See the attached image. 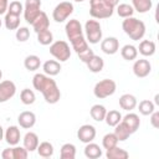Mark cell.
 <instances>
[{
  "label": "cell",
  "mask_w": 159,
  "mask_h": 159,
  "mask_svg": "<svg viewBox=\"0 0 159 159\" xmlns=\"http://www.w3.org/2000/svg\"><path fill=\"white\" fill-rule=\"evenodd\" d=\"M32 86L35 89L42 93L45 101L50 104H55L60 101L61 98V92L55 82L50 76L43 75V73H36L32 78Z\"/></svg>",
  "instance_id": "6da1fadb"
},
{
  "label": "cell",
  "mask_w": 159,
  "mask_h": 159,
  "mask_svg": "<svg viewBox=\"0 0 159 159\" xmlns=\"http://www.w3.org/2000/svg\"><path fill=\"white\" fill-rule=\"evenodd\" d=\"M122 29L133 41H139L145 35V25H144V22L142 20H138V19L133 17V16L125 17L123 20Z\"/></svg>",
  "instance_id": "7a4b0ae2"
},
{
  "label": "cell",
  "mask_w": 159,
  "mask_h": 159,
  "mask_svg": "<svg viewBox=\"0 0 159 159\" xmlns=\"http://www.w3.org/2000/svg\"><path fill=\"white\" fill-rule=\"evenodd\" d=\"M114 9L104 0H89V15L93 19H108L113 15Z\"/></svg>",
  "instance_id": "3957f363"
},
{
  "label": "cell",
  "mask_w": 159,
  "mask_h": 159,
  "mask_svg": "<svg viewBox=\"0 0 159 159\" xmlns=\"http://www.w3.org/2000/svg\"><path fill=\"white\" fill-rule=\"evenodd\" d=\"M50 53L60 62H65L71 57V48L66 41L58 40L50 45Z\"/></svg>",
  "instance_id": "277c9868"
},
{
  "label": "cell",
  "mask_w": 159,
  "mask_h": 159,
  "mask_svg": "<svg viewBox=\"0 0 159 159\" xmlns=\"http://www.w3.org/2000/svg\"><path fill=\"white\" fill-rule=\"evenodd\" d=\"M117 89V84L113 80H109V78H104L99 82L96 83L94 88H93V94L99 98V99H103V98H107L112 94H114Z\"/></svg>",
  "instance_id": "5b68a950"
},
{
  "label": "cell",
  "mask_w": 159,
  "mask_h": 159,
  "mask_svg": "<svg viewBox=\"0 0 159 159\" xmlns=\"http://www.w3.org/2000/svg\"><path fill=\"white\" fill-rule=\"evenodd\" d=\"M86 40L89 43H98L102 40V27L97 20H87L84 24Z\"/></svg>",
  "instance_id": "8992f818"
},
{
  "label": "cell",
  "mask_w": 159,
  "mask_h": 159,
  "mask_svg": "<svg viewBox=\"0 0 159 159\" xmlns=\"http://www.w3.org/2000/svg\"><path fill=\"white\" fill-rule=\"evenodd\" d=\"M73 12V4L70 1H61L52 11V19L56 22H63Z\"/></svg>",
  "instance_id": "52a82bcc"
},
{
  "label": "cell",
  "mask_w": 159,
  "mask_h": 159,
  "mask_svg": "<svg viewBox=\"0 0 159 159\" xmlns=\"http://www.w3.org/2000/svg\"><path fill=\"white\" fill-rule=\"evenodd\" d=\"M41 12V0H26L24 6V17L27 24H32L34 20Z\"/></svg>",
  "instance_id": "ba28073f"
},
{
  "label": "cell",
  "mask_w": 159,
  "mask_h": 159,
  "mask_svg": "<svg viewBox=\"0 0 159 159\" xmlns=\"http://www.w3.org/2000/svg\"><path fill=\"white\" fill-rule=\"evenodd\" d=\"M16 93V86L12 81L5 80L0 82V103L7 102Z\"/></svg>",
  "instance_id": "9c48e42d"
},
{
  "label": "cell",
  "mask_w": 159,
  "mask_h": 159,
  "mask_svg": "<svg viewBox=\"0 0 159 159\" xmlns=\"http://www.w3.org/2000/svg\"><path fill=\"white\" fill-rule=\"evenodd\" d=\"M65 31H66V35H67V37H68L70 41L73 40V39H76V37H78V36H82L83 35L82 25L76 19L68 20V22L65 26Z\"/></svg>",
  "instance_id": "30bf717a"
},
{
  "label": "cell",
  "mask_w": 159,
  "mask_h": 159,
  "mask_svg": "<svg viewBox=\"0 0 159 159\" xmlns=\"http://www.w3.org/2000/svg\"><path fill=\"white\" fill-rule=\"evenodd\" d=\"M152 71V65L148 60L145 58H140L137 60L133 65V72L138 78H144L147 77Z\"/></svg>",
  "instance_id": "8fae6325"
},
{
  "label": "cell",
  "mask_w": 159,
  "mask_h": 159,
  "mask_svg": "<svg viewBox=\"0 0 159 159\" xmlns=\"http://www.w3.org/2000/svg\"><path fill=\"white\" fill-rule=\"evenodd\" d=\"M77 138L82 143H89L96 138V128L91 124H83L77 130Z\"/></svg>",
  "instance_id": "7c38bea8"
},
{
  "label": "cell",
  "mask_w": 159,
  "mask_h": 159,
  "mask_svg": "<svg viewBox=\"0 0 159 159\" xmlns=\"http://www.w3.org/2000/svg\"><path fill=\"white\" fill-rule=\"evenodd\" d=\"M101 50L106 53V55H114L118 52L119 50V41L117 37H106L102 42H101Z\"/></svg>",
  "instance_id": "4fadbf2b"
},
{
  "label": "cell",
  "mask_w": 159,
  "mask_h": 159,
  "mask_svg": "<svg viewBox=\"0 0 159 159\" xmlns=\"http://www.w3.org/2000/svg\"><path fill=\"white\" fill-rule=\"evenodd\" d=\"M17 122L20 124L21 128H25V129H30L35 125L36 123V116L34 112L31 111H24L19 114L17 117Z\"/></svg>",
  "instance_id": "5bb4252c"
},
{
  "label": "cell",
  "mask_w": 159,
  "mask_h": 159,
  "mask_svg": "<svg viewBox=\"0 0 159 159\" xmlns=\"http://www.w3.org/2000/svg\"><path fill=\"white\" fill-rule=\"evenodd\" d=\"M32 27H34V31L37 34V32H41L43 30H47L50 27V20H48V16L46 12L41 11L40 15L34 20V22L31 24Z\"/></svg>",
  "instance_id": "9a60e30c"
},
{
  "label": "cell",
  "mask_w": 159,
  "mask_h": 159,
  "mask_svg": "<svg viewBox=\"0 0 159 159\" xmlns=\"http://www.w3.org/2000/svg\"><path fill=\"white\" fill-rule=\"evenodd\" d=\"M122 122L127 125V128L130 130V133H135L140 125V119L139 116L135 113H128L124 117H122Z\"/></svg>",
  "instance_id": "2e32d148"
},
{
  "label": "cell",
  "mask_w": 159,
  "mask_h": 159,
  "mask_svg": "<svg viewBox=\"0 0 159 159\" xmlns=\"http://www.w3.org/2000/svg\"><path fill=\"white\" fill-rule=\"evenodd\" d=\"M4 137H5V140L7 144L10 145H16L19 142H20V138H21V134H20V129L16 127V125H10L6 132L4 133Z\"/></svg>",
  "instance_id": "e0dca14e"
},
{
  "label": "cell",
  "mask_w": 159,
  "mask_h": 159,
  "mask_svg": "<svg viewBox=\"0 0 159 159\" xmlns=\"http://www.w3.org/2000/svg\"><path fill=\"white\" fill-rule=\"evenodd\" d=\"M119 107L124 111H132L137 107V98L129 93L122 94L119 97Z\"/></svg>",
  "instance_id": "ac0fdd59"
},
{
  "label": "cell",
  "mask_w": 159,
  "mask_h": 159,
  "mask_svg": "<svg viewBox=\"0 0 159 159\" xmlns=\"http://www.w3.org/2000/svg\"><path fill=\"white\" fill-rule=\"evenodd\" d=\"M42 70L45 72V75L52 77V76H56L61 72V65L58 61H55V60H47L43 65H42Z\"/></svg>",
  "instance_id": "d6986e66"
},
{
  "label": "cell",
  "mask_w": 159,
  "mask_h": 159,
  "mask_svg": "<svg viewBox=\"0 0 159 159\" xmlns=\"http://www.w3.org/2000/svg\"><path fill=\"white\" fill-rule=\"evenodd\" d=\"M39 145V137L34 132H27L24 137V147L27 152H34L37 149Z\"/></svg>",
  "instance_id": "ffe728a7"
},
{
  "label": "cell",
  "mask_w": 159,
  "mask_h": 159,
  "mask_svg": "<svg viewBox=\"0 0 159 159\" xmlns=\"http://www.w3.org/2000/svg\"><path fill=\"white\" fill-rule=\"evenodd\" d=\"M137 50L139 51L140 55H143L145 57L153 56L155 53V42L150 41V40H143V41H140L139 47Z\"/></svg>",
  "instance_id": "44dd1931"
},
{
  "label": "cell",
  "mask_w": 159,
  "mask_h": 159,
  "mask_svg": "<svg viewBox=\"0 0 159 159\" xmlns=\"http://www.w3.org/2000/svg\"><path fill=\"white\" fill-rule=\"evenodd\" d=\"M86 65H87V67H88V70H89L91 72L98 73V72H101V71L103 70V67H104V61H103V58H102L101 56L93 55V56L88 60V62H87Z\"/></svg>",
  "instance_id": "7402d4cb"
},
{
  "label": "cell",
  "mask_w": 159,
  "mask_h": 159,
  "mask_svg": "<svg viewBox=\"0 0 159 159\" xmlns=\"http://www.w3.org/2000/svg\"><path fill=\"white\" fill-rule=\"evenodd\" d=\"M84 155L88 158V159H97V158H101L102 157V149L99 148L98 144L96 143H86V147H84Z\"/></svg>",
  "instance_id": "603a6c76"
},
{
  "label": "cell",
  "mask_w": 159,
  "mask_h": 159,
  "mask_svg": "<svg viewBox=\"0 0 159 159\" xmlns=\"http://www.w3.org/2000/svg\"><path fill=\"white\" fill-rule=\"evenodd\" d=\"M114 128H116V129H114V134H116L118 142H124V140H127V139L132 135L130 130L127 128V125H125L122 120H120Z\"/></svg>",
  "instance_id": "cb8c5ba5"
},
{
  "label": "cell",
  "mask_w": 159,
  "mask_h": 159,
  "mask_svg": "<svg viewBox=\"0 0 159 159\" xmlns=\"http://www.w3.org/2000/svg\"><path fill=\"white\" fill-rule=\"evenodd\" d=\"M24 66L27 71H36L41 66V60L36 55H29L24 60Z\"/></svg>",
  "instance_id": "d4e9b609"
},
{
  "label": "cell",
  "mask_w": 159,
  "mask_h": 159,
  "mask_svg": "<svg viewBox=\"0 0 159 159\" xmlns=\"http://www.w3.org/2000/svg\"><path fill=\"white\" fill-rule=\"evenodd\" d=\"M106 113H107V109H106V107L102 106V104H94V106H92L91 109H89V114H91V117H92L96 122H102V120H104Z\"/></svg>",
  "instance_id": "484cf974"
},
{
  "label": "cell",
  "mask_w": 159,
  "mask_h": 159,
  "mask_svg": "<svg viewBox=\"0 0 159 159\" xmlns=\"http://www.w3.org/2000/svg\"><path fill=\"white\" fill-rule=\"evenodd\" d=\"M106 157L108 159H127L129 157V153L119 147H113L111 149H107V153H106Z\"/></svg>",
  "instance_id": "4316f807"
},
{
  "label": "cell",
  "mask_w": 159,
  "mask_h": 159,
  "mask_svg": "<svg viewBox=\"0 0 159 159\" xmlns=\"http://www.w3.org/2000/svg\"><path fill=\"white\" fill-rule=\"evenodd\" d=\"M70 42H71V45H72V48L76 51V53H81V52L86 51L87 48H89L88 42H87V40L84 39L83 35H82V36H78V37H76V39H73V40H71Z\"/></svg>",
  "instance_id": "83f0119b"
},
{
  "label": "cell",
  "mask_w": 159,
  "mask_h": 159,
  "mask_svg": "<svg viewBox=\"0 0 159 159\" xmlns=\"http://www.w3.org/2000/svg\"><path fill=\"white\" fill-rule=\"evenodd\" d=\"M132 6H133L134 11L144 14L152 9L153 2H152V0H132Z\"/></svg>",
  "instance_id": "f1b7e54d"
},
{
  "label": "cell",
  "mask_w": 159,
  "mask_h": 159,
  "mask_svg": "<svg viewBox=\"0 0 159 159\" xmlns=\"http://www.w3.org/2000/svg\"><path fill=\"white\" fill-rule=\"evenodd\" d=\"M120 55L124 60L127 61H133L137 58L138 56V50L135 46L133 45H124L122 48H120Z\"/></svg>",
  "instance_id": "f546056e"
},
{
  "label": "cell",
  "mask_w": 159,
  "mask_h": 159,
  "mask_svg": "<svg viewBox=\"0 0 159 159\" xmlns=\"http://www.w3.org/2000/svg\"><path fill=\"white\" fill-rule=\"evenodd\" d=\"M4 22H5V27L7 30H17L19 26H20V16L10 14V12H6Z\"/></svg>",
  "instance_id": "4dcf8cb0"
},
{
  "label": "cell",
  "mask_w": 159,
  "mask_h": 159,
  "mask_svg": "<svg viewBox=\"0 0 159 159\" xmlns=\"http://www.w3.org/2000/svg\"><path fill=\"white\" fill-rule=\"evenodd\" d=\"M37 153L42 158H50L53 155V145L50 142H42L37 145Z\"/></svg>",
  "instance_id": "1f68e13d"
},
{
  "label": "cell",
  "mask_w": 159,
  "mask_h": 159,
  "mask_svg": "<svg viewBox=\"0 0 159 159\" xmlns=\"http://www.w3.org/2000/svg\"><path fill=\"white\" fill-rule=\"evenodd\" d=\"M60 157L62 159H75L76 157V147L72 143H66L61 147Z\"/></svg>",
  "instance_id": "d6a6232c"
},
{
  "label": "cell",
  "mask_w": 159,
  "mask_h": 159,
  "mask_svg": "<svg viewBox=\"0 0 159 159\" xmlns=\"http://www.w3.org/2000/svg\"><path fill=\"white\" fill-rule=\"evenodd\" d=\"M104 120H106V123H107L109 127H116V125L122 120V114H120L118 111L112 109V111H109V112L106 113Z\"/></svg>",
  "instance_id": "836d02e7"
},
{
  "label": "cell",
  "mask_w": 159,
  "mask_h": 159,
  "mask_svg": "<svg viewBox=\"0 0 159 159\" xmlns=\"http://www.w3.org/2000/svg\"><path fill=\"white\" fill-rule=\"evenodd\" d=\"M138 109H139V113L140 114H143V116H150L155 111V104L152 101H149V99H143V101L139 102Z\"/></svg>",
  "instance_id": "e575fe53"
},
{
  "label": "cell",
  "mask_w": 159,
  "mask_h": 159,
  "mask_svg": "<svg viewBox=\"0 0 159 159\" xmlns=\"http://www.w3.org/2000/svg\"><path fill=\"white\" fill-rule=\"evenodd\" d=\"M116 7H117V14H118V16H120V17H123V19L130 17V16H133V14H134V9H133V6L129 5V4H118Z\"/></svg>",
  "instance_id": "d590c367"
},
{
  "label": "cell",
  "mask_w": 159,
  "mask_h": 159,
  "mask_svg": "<svg viewBox=\"0 0 159 159\" xmlns=\"http://www.w3.org/2000/svg\"><path fill=\"white\" fill-rule=\"evenodd\" d=\"M37 41H39V43H41L43 46L51 45L53 42V35L48 29L43 30L41 32H37Z\"/></svg>",
  "instance_id": "8d00e7d4"
},
{
  "label": "cell",
  "mask_w": 159,
  "mask_h": 159,
  "mask_svg": "<svg viewBox=\"0 0 159 159\" xmlns=\"http://www.w3.org/2000/svg\"><path fill=\"white\" fill-rule=\"evenodd\" d=\"M35 99H36V96H35V93H34L32 89L24 88V89L21 91V93H20V101H21L24 104L30 106V104H32V103L35 102Z\"/></svg>",
  "instance_id": "74e56055"
},
{
  "label": "cell",
  "mask_w": 159,
  "mask_h": 159,
  "mask_svg": "<svg viewBox=\"0 0 159 159\" xmlns=\"http://www.w3.org/2000/svg\"><path fill=\"white\" fill-rule=\"evenodd\" d=\"M118 144V139L114 133H107L102 139V145L104 149H111Z\"/></svg>",
  "instance_id": "f35d334b"
},
{
  "label": "cell",
  "mask_w": 159,
  "mask_h": 159,
  "mask_svg": "<svg viewBox=\"0 0 159 159\" xmlns=\"http://www.w3.org/2000/svg\"><path fill=\"white\" fill-rule=\"evenodd\" d=\"M24 11V6L20 1H11L7 6V11L6 12H10V14H14V15H17L20 16V14Z\"/></svg>",
  "instance_id": "ab89813d"
},
{
  "label": "cell",
  "mask_w": 159,
  "mask_h": 159,
  "mask_svg": "<svg viewBox=\"0 0 159 159\" xmlns=\"http://www.w3.org/2000/svg\"><path fill=\"white\" fill-rule=\"evenodd\" d=\"M12 152V159H26L29 155V152L25 149V147H14L11 148Z\"/></svg>",
  "instance_id": "60d3db41"
},
{
  "label": "cell",
  "mask_w": 159,
  "mask_h": 159,
  "mask_svg": "<svg viewBox=\"0 0 159 159\" xmlns=\"http://www.w3.org/2000/svg\"><path fill=\"white\" fill-rule=\"evenodd\" d=\"M15 36H16V40L19 42H25L30 37V30L27 27H19L16 30V35Z\"/></svg>",
  "instance_id": "b9f144b4"
},
{
  "label": "cell",
  "mask_w": 159,
  "mask_h": 159,
  "mask_svg": "<svg viewBox=\"0 0 159 159\" xmlns=\"http://www.w3.org/2000/svg\"><path fill=\"white\" fill-rule=\"evenodd\" d=\"M77 55H78L80 60H81L83 63H87V62H88V60L94 55V52H93V50L87 48L86 51H83V52H81V53H77Z\"/></svg>",
  "instance_id": "7bdbcfd3"
},
{
  "label": "cell",
  "mask_w": 159,
  "mask_h": 159,
  "mask_svg": "<svg viewBox=\"0 0 159 159\" xmlns=\"http://www.w3.org/2000/svg\"><path fill=\"white\" fill-rule=\"evenodd\" d=\"M150 124L154 128H159V112L158 111H154L150 114Z\"/></svg>",
  "instance_id": "ee69618b"
},
{
  "label": "cell",
  "mask_w": 159,
  "mask_h": 159,
  "mask_svg": "<svg viewBox=\"0 0 159 159\" xmlns=\"http://www.w3.org/2000/svg\"><path fill=\"white\" fill-rule=\"evenodd\" d=\"M7 6H9V0H0V15L7 11Z\"/></svg>",
  "instance_id": "f6af8a7d"
},
{
  "label": "cell",
  "mask_w": 159,
  "mask_h": 159,
  "mask_svg": "<svg viewBox=\"0 0 159 159\" xmlns=\"http://www.w3.org/2000/svg\"><path fill=\"white\" fill-rule=\"evenodd\" d=\"M104 1H106L111 7H113V9L119 4V0H104Z\"/></svg>",
  "instance_id": "bcb514c9"
},
{
  "label": "cell",
  "mask_w": 159,
  "mask_h": 159,
  "mask_svg": "<svg viewBox=\"0 0 159 159\" xmlns=\"http://www.w3.org/2000/svg\"><path fill=\"white\" fill-rule=\"evenodd\" d=\"M154 99H155V101H154V104H157V106H158V104H159V94H155Z\"/></svg>",
  "instance_id": "7dc6e473"
},
{
  "label": "cell",
  "mask_w": 159,
  "mask_h": 159,
  "mask_svg": "<svg viewBox=\"0 0 159 159\" xmlns=\"http://www.w3.org/2000/svg\"><path fill=\"white\" fill-rule=\"evenodd\" d=\"M4 138V129H2V127L0 125V140Z\"/></svg>",
  "instance_id": "c3c4849f"
},
{
  "label": "cell",
  "mask_w": 159,
  "mask_h": 159,
  "mask_svg": "<svg viewBox=\"0 0 159 159\" xmlns=\"http://www.w3.org/2000/svg\"><path fill=\"white\" fill-rule=\"evenodd\" d=\"M1 77H2V71L0 70V80H1Z\"/></svg>",
  "instance_id": "681fc988"
},
{
  "label": "cell",
  "mask_w": 159,
  "mask_h": 159,
  "mask_svg": "<svg viewBox=\"0 0 159 159\" xmlns=\"http://www.w3.org/2000/svg\"><path fill=\"white\" fill-rule=\"evenodd\" d=\"M75 1H77V2H82V1H84V0H75Z\"/></svg>",
  "instance_id": "f907efd6"
},
{
  "label": "cell",
  "mask_w": 159,
  "mask_h": 159,
  "mask_svg": "<svg viewBox=\"0 0 159 159\" xmlns=\"http://www.w3.org/2000/svg\"><path fill=\"white\" fill-rule=\"evenodd\" d=\"M1 24H2V21H1V19H0V27H1Z\"/></svg>",
  "instance_id": "816d5d0a"
}]
</instances>
